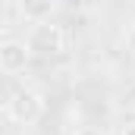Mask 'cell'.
Masks as SVG:
<instances>
[{
    "label": "cell",
    "mask_w": 135,
    "mask_h": 135,
    "mask_svg": "<svg viewBox=\"0 0 135 135\" xmlns=\"http://www.w3.org/2000/svg\"><path fill=\"white\" fill-rule=\"evenodd\" d=\"M3 110L16 126H32V123H38L44 116V98L35 88H16L3 101Z\"/></svg>",
    "instance_id": "obj_1"
},
{
    "label": "cell",
    "mask_w": 135,
    "mask_h": 135,
    "mask_svg": "<svg viewBox=\"0 0 135 135\" xmlns=\"http://www.w3.org/2000/svg\"><path fill=\"white\" fill-rule=\"evenodd\" d=\"M25 44H28V50L35 57H57L66 47V32L60 25H54L50 19L47 22H35L28 38H25Z\"/></svg>",
    "instance_id": "obj_2"
},
{
    "label": "cell",
    "mask_w": 135,
    "mask_h": 135,
    "mask_svg": "<svg viewBox=\"0 0 135 135\" xmlns=\"http://www.w3.org/2000/svg\"><path fill=\"white\" fill-rule=\"evenodd\" d=\"M28 60H32V50H28L25 41H16V38L0 41V69H3L6 75H19V72H25Z\"/></svg>",
    "instance_id": "obj_3"
},
{
    "label": "cell",
    "mask_w": 135,
    "mask_h": 135,
    "mask_svg": "<svg viewBox=\"0 0 135 135\" xmlns=\"http://www.w3.org/2000/svg\"><path fill=\"white\" fill-rule=\"evenodd\" d=\"M54 6H57V0H19V9L32 25L35 22H47L54 16Z\"/></svg>",
    "instance_id": "obj_4"
},
{
    "label": "cell",
    "mask_w": 135,
    "mask_h": 135,
    "mask_svg": "<svg viewBox=\"0 0 135 135\" xmlns=\"http://www.w3.org/2000/svg\"><path fill=\"white\" fill-rule=\"evenodd\" d=\"M72 135H107L104 129H94V126H82V129H75Z\"/></svg>",
    "instance_id": "obj_5"
},
{
    "label": "cell",
    "mask_w": 135,
    "mask_h": 135,
    "mask_svg": "<svg viewBox=\"0 0 135 135\" xmlns=\"http://www.w3.org/2000/svg\"><path fill=\"white\" fill-rule=\"evenodd\" d=\"M123 135H135V123H126L123 126Z\"/></svg>",
    "instance_id": "obj_6"
}]
</instances>
